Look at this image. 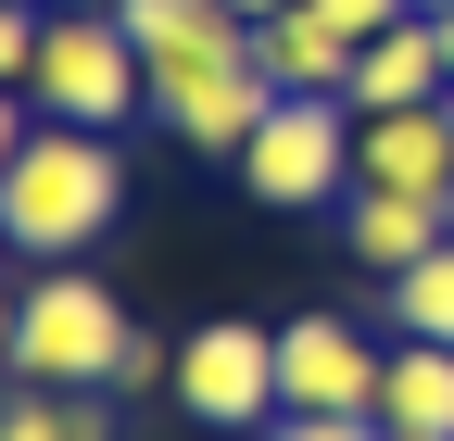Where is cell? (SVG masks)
Here are the masks:
<instances>
[{
	"mask_svg": "<svg viewBox=\"0 0 454 441\" xmlns=\"http://www.w3.org/2000/svg\"><path fill=\"white\" fill-rule=\"evenodd\" d=\"M114 26L139 38V64H215V50H253V26L227 13V0H114Z\"/></svg>",
	"mask_w": 454,
	"mask_h": 441,
	"instance_id": "11",
	"label": "cell"
},
{
	"mask_svg": "<svg viewBox=\"0 0 454 441\" xmlns=\"http://www.w3.org/2000/svg\"><path fill=\"white\" fill-rule=\"evenodd\" d=\"M227 13H240V26H265V13H291V0H227Z\"/></svg>",
	"mask_w": 454,
	"mask_h": 441,
	"instance_id": "21",
	"label": "cell"
},
{
	"mask_svg": "<svg viewBox=\"0 0 454 441\" xmlns=\"http://www.w3.org/2000/svg\"><path fill=\"white\" fill-rule=\"evenodd\" d=\"M379 429H391V441H454V353H442V341H391V366H379Z\"/></svg>",
	"mask_w": 454,
	"mask_h": 441,
	"instance_id": "13",
	"label": "cell"
},
{
	"mask_svg": "<svg viewBox=\"0 0 454 441\" xmlns=\"http://www.w3.org/2000/svg\"><path fill=\"white\" fill-rule=\"evenodd\" d=\"M417 13H454V0H417Z\"/></svg>",
	"mask_w": 454,
	"mask_h": 441,
	"instance_id": "24",
	"label": "cell"
},
{
	"mask_svg": "<svg viewBox=\"0 0 454 441\" xmlns=\"http://www.w3.org/2000/svg\"><path fill=\"white\" fill-rule=\"evenodd\" d=\"M26 139H38V101H26V89H0V164H13Z\"/></svg>",
	"mask_w": 454,
	"mask_h": 441,
	"instance_id": "19",
	"label": "cell"
},
{
	"mask_svg": "<svg viewBox=\"0 0 454 441\" xmlns=\"http://www.w3.org/2000/svg\"><path fill=\"white\" fill-rule=\"evenodd\" d=\"M13 328H26V290L0 278V366H13Z\"/></svg>",
	"mask_w": 454,
	"mask_h": 441,
	"instance_id": "20",
	"label": "cell"
},
{
	"mask_svg": "<svg viewBox=\"0 0 454 441\" xmlns=\"http://www.w3.org/2000/svg\"><path fill=\"white\" fill-rule=\"evenodd\" d=\"M442 240H454V190H354L340 202V252H354L366 278H404Z\"/></svg>",
	"mask_w": 454,
	"mask_h": 441,
	"instance_id": "9",
	"label": "cell"
},
{
	"mask_svg": "<svg viewBox=\"0 0 454 441\" xmlns=\"http://www.w3.org/2000/svg\"><path fill=\"white\" fill-rule=\"evenodd\" d=\"M26 101L51 127H127L139 101H152V64H139V38L114 26V13H51L38 26V76H26Z\"/></svg>",
	"mask_w": 454,
	"mask_h": 441,
	"instance_id": "4",
	"label": "cell"
},
{
	"mask_svg": "<svg viewBox=\"0 0 454 441\" xmlns=\"http://www.w3.org/2000/svg\"><path fill=\"white\" fill-rule=\"evenodd\" d=\"M38 26H51V0H0V89L38 76Z\"/></svg>",
	"mask_w": 454,
	"mask_h": 441,
	"instance_id": "16",
	"label": "cell"
},
{
	"mask_svg": "<svg viewBox=\"0 0 454 441\" xmlns=\"http://www.w3.org/2000/svg\"><path fill=\"white\" fill-rule=\"evenodd\" d=\"M379 341L354 315H291L278 328V416H379Z\"/></svg>",
	"mask_w": 454,
	"mask_h": 441,
	"instance_id": "6",
	"label": "cell"
},
{
	"mask_svg": "<svg viewBox=\"0 0 454 441\" xmlns=\"http://www.w3.org/2000/svg\"><path fill=\"white\" fill-rule=\"evenodd\" d=\"M354 190H454V101L354 114Z\"/></svg>",
	"mask_w": 454,
	"mask_h": 441,
	"instance_id": "8",
	"label": "cell"
},
{
	"mask_svg": "<svg viewBox=\"0 0 454 441\" xmlns=\"http://www.w3.org/2000/svg\"><path fill=\"white\" fill-rule=\"evenodd\" d=\"M114 214H127V151L101 127H51L38 114V139L0 164V228H13V252L26 265H76Z\"/></svg>",
	"mask_w": 454,
	"mask_h": 441,
	"instance_id": "1",
	"label": "cell"
},
{
	"mask_svg": "<svg viewBox=\"0 0 454 441\" xmlns=\"http://www.w3.org/2000/svg\"><path fill=\"white\" fill-rule=\"evenodd\" d=\"M177 416H202V429H265V416H278V328L202 315L190 341H177Z\"/></svg>",
	"mask_w": 454,
	"mask_h": 441,
	"instance_id": "5",
	"label": "cell"
},
{
	"mask_svg": "<svg viewBox=\"0 0 454 441\" xmlns=\"http://www.w3.org/2000/svg\"><path fill=\"white\" fill-rule=\"evenodd\" d=\"M442 76H454V13H442Z\"/></svg>",
	"mask_w": 454,
	"mask_h": 441,
	"instance_id": "23",
	"label": "cell"
},
{
	"mask_svg": "<svg viewBox=\"0 0 454 441\" xmlns=\"http://www.w3.org/2000/svg\"><path fill=\"white\" fill-rule=\"evenodd\" d=\"M379 303H391V341H442V353H454V240H442V252H417Z\"/></svg>",
	"mask_w": 454,
	"mask_h": 441,
	"instance_id": "14",
	"label": "cell"
},
{
	"mask_svg": "<svg viewBox=\"0 0 454 441\" xmlns=\"http://www.w3.org/2000/svg\"><path fill=\"white\" fill-rule=\"evenodd\" d=\"M0 441H114V416L89 391H38V378H13L0 391Z\"/></svg>",
	"mask_w": 454,
	"mask_h": 441,
	"instance_id": "15",
	"label": "cell"
},
{
	"mask_svg": "<svg viewBox=\"0 0 454 441\" xmlns=\"http://www.w3.org/2000/svg\"><path fill=\"white\" fill-rule=\"evenodd\" d=\"M253 64H265V89H354V38H340L316 0H291V13L253 26Z\"/></svg>",
	"mask_w": 454,
	"mask_h": 441,
	"instance_id": "12",
	"label": "cell"
},
{
	"mask_svg": "<svg viewBox=\"0 0 454 441\" xmlns=\"http://www.w3.org/2000/svg\"><path fill=\"white\" fill-rule=\"evenodd\" d=\"M240 190H253L265 214L354 202V101H340V89H278V114H265L253 151H240Z\"/></svg>",
	"mask_w": 454,
	"mask_h": 441,
	"instance_id": "3",
	"label": "cell"
},
{
	"mask_svg": "<svg viewBox=\"0 0 454 441\" xmlns=\"http://www.w3.org/2000/svg\"><path fill=\"white\" fill-rule=\"evenodd\" d=\"M354 114H404V101H454V76H442V13H404L391 38H366L354 50Z\"/></svg>",
	"mask_w": 454,
	"mask_h": 441,
	"instance_id": "10",
	"label": "cell"
},
{
	"mask_svg": "<svg viewBox=\"0 0 454 441\" xmlns=\"http://www.w3.org/2000/svg\"><path fill=\"white\" fill-rule=\"evenodd\" d=\"M127 303H114L89 265H38L26 278V328H13V378L38 391H114V366H127Z\"/></svg>",
	"mask_w": 454,
	"mask_h": 441,
	"instance_id": "2",
	"label": "cell"
},
{
	"mask_svg": "<svg viewBox=\"0 0 454 441\" xmlns=\"http://www.w3.org/2000/svg\"><path fill=\"white\" fill-rule=\"evenodd\" d=\"M316 13H328L340 38H354V50H366V38H391V26H404V13H417V0H316Z\"/></svg>",
	"mask_w": 454,
	"mask_h": 441,
	"instance_id": "18",
	"label": "cell"
},
{
	"mask_svg": "<svg viewBox=\"0 0 454 441\" xmlns=\"http://www.w3.org/2000/svg\"><path fill=\"white\" fill-rule=\"evenodd\" d=\"M51 13H114V0H51Z\"/></svg>",
	"mask_w": 454,
	"mask_h": 441,
	"instance_id": "22",
	"label": "cell"
},
{
	"mask_svg": "<svg viewBox=\"0 0 454 441\" xmlns=\"http://www.w3.org/2000/svg\"><path fill=\"white\" fill-rule=\"evenodd\" d=\"M0 252H13V228H0Z\"/></svg>",
	"mask_w": 454,
	"mask_h": 441,
	"instance_id": "25",
	"label": "cell"
},
{
	"mask_svg": "<svg viewBox=\"0 0 454 441\" xmlns=\"http://www.w3.org/2000/svg\"><path fill=\"white\" fill-rule=\"evenodd\" d=\"M152 114L177 127L190 151L240 164V151H253V127L278 114V89H265V64H253V50H215V64H164V76H152Z\"/></svg>",
	"mask_w": 454,
	"mask_h": 441,
	"instance_id": "7",
	"label": "cell"
},
{
	"mask_svg": "<svg viewBox=\"0 0 454 441\" xmlns=\"http://www.w3.org/2000/svg\"><path fill=\"white\" fill-rule=\"evenodd\" d=\"M253 441H391L379 416H265Z\"/></svg>",
	"mask_w": 454,
	"mask_h": 441,
	"instance_id": "17",
	"label": "cell"
}]
</instances>
